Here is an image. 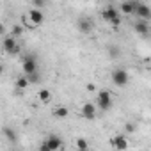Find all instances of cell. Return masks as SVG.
<instances>
[{
	"mask_svg": "<svg viewBox=\"0 0 151 151\" xmlns=\"http://www.w3.org/2000/svg\"><path fill=\"white\" fill-rule=\"evenodd\" d=\"M101 18H103L107 23H110L112 27H119V25H121V14H119V11H117L116 7H112V6H109V7H105V9L101 11Z\"/></svg>",
	"mask_w": 151,
	"mask_h": 151,
	"instance_id": "6da1fadb",
	"label": "cell"
},
{
	"mask_svg": "<svg viewBox=\"0 0 151 151\" xmlns=\"http://www.w3.org/2000/svg\"><path fill=\"white\" fill-rule=\"evenodd\" d=\"M22 66H23V73L25 75H30V73L37 71V59H36V55L25 53L23 59H22Z\"/></svg>",
	"mask_w": 151,
	"mask_h": 151,
	"instance_id": "7a4b0ae2",
	"label": "cell"
},
{
	"mask_svg": "<svg viewBox=\"0 0 151 151\" xmlns=\"http://www.w3.org/2000/svg\"><path fill=\"white\" fill-rule=\"evenodd\" d=\"M128 80H130V77H128V71H126V69L117 68V69L112 71V82H114V86L124 87V86L128 84Z\"/></svg>",
	"mask_w": 151,
	"mask_h": 151,
	"instance_id": "3957f363",
	"label": "cell"
},
{
	"mask_svg": "<svg viewBox=\"0 0 151 151\" xmlns=\"http://www.w3.org/2000/svg\"><path fill=\"white\" fill-rule=\"evenodd\" d=\"M98 107L105 112L112 109V96H110L109 91H100L98 93Z\"/></svg>",
	"mask_w": 151,
	"mask_h": 151,
	"instance_id": "277c9868",
	"label": "cell"
},
{
	"mask_svg": "<svg viewBox=\"0 0 151 151\" xmlns=\"http://www.w3.org/2000/svg\"><path fill=\"white\" fill-rule=\"evenodd\" d=\"M133 14H137L140 20H149L151 18V9H149V6L147 4H142V2H137L135 4V9H133Z\"/></svg>",
	"mask_w": 151,
	"mask_h": 151,
	"instance_id": "5b68a950",
	"label": "cell"
},
{
	"mask_svg": "<svg viewBox=\"0 0 151 151\" xmlns=\"http://www.w3.org/2000/svg\"><path fill=\"white\" fill-rule=\"evenodd\" d=\"M43 20H45V16H43L41 9L34 7V9H30V11H29V23H30L32 27H37V25H41V23H43Z\"/></svg>",
	"mask_w": 151,
	"mask_h": 151,
	"instance_id": "8992f818",
	"label": "cell"
},
{
	"mask_svg": "<svg viewBox=\"0 0 151 151\" xmlns=\"http://www.w3.org/2000/svg\"><path fill=\"white\" fill-rule=\"evenodd\" d=\"M2 46H4V50L7 52V53H18V50H20V46H18V43H16V39H14V36H7V37H4V43H2Z\"/></svg>",
	"mask_w": 151,
	"mask_h": 151,
	"instance_id": "52a82bcc",
	"label": "cell"
},
{
	"mask_svg": "<svg viewBox=\"0 0 151 151\" xmlns=\"http://www.w3.org/2000/svg\"><path fill=\"white\" fill-rule=\"evenodd\" d=\"M93 27H94V23L89 18H80L77 22V29H78L80 34H91L93 32Z\"/></svg>",
	"mask_w": 151,
	"mask_h": 151,
	"instance_id": "ba28073f",
	"label": "cell"
},
{
	"mask_svg": "<svg viewBox=\"0 0 151 151\" xmlns=\"http://www.w3.org/2000/svg\"><path fill=\"white\" fill-rule=\"evenodd\" d=\"M133 30L139 34V36H147L149 34V25L146 20H140V22H135L133 23Z\"/></svg>",
	"mask_w": 151,
	"mask_h": 151,
	"instance_id": "9c48e42d",
	"label": "cell"
},
{
	"mask_svg": "<svg viewBox=\"0 0 151 151\" xmlns=\"http://www.w3.org/2000/svg\"><path fill=\"white\" fill-rule=\"evenodd\" d=\"M82 116L86 117V119H94L96 117V107H94V103H84V107H82Z\"/></svg>",
	"mask_w": 151,
	"mask_h": 151,
	"instance_id": "30bf717a",
	"label": "cell"
},
{
	"mask_svg": "<svg viewBox=\"0 0 151 151\" xmlns=\"http://www.w3.org/2000/svg\"><path fill=\"white\" fill-rule=\"evenodd\" d=\"M46 146H48V149H50V151H55V149L62 147V140H60L57 135H50V137H48V140H46Z\"/></svg>",
	"mask_w": 151,
	"mask_h": 151,
	"instance_id": "8fae6325",
	"label": "cell"
},
{
	"mask_svg": "<svg viewBox=\"0 0 151 151\" xmlns=\"http://www.w3.org/2000/svg\"><path fill=\"white\" fill-rule=\"evenodd\" d=\"M112 146H114L116 149H124V147H128V140H126L123 135H116V137L112 139Z\"/></svg>",
	"mask_w": 151,
	"mask_h": 151,
	"instance_id": "7c38bea8",
	"label": "cell"
},
{
	"mask_svg": "<svg viewBox=\"0 0 151 151\" xmlns=\"http://www.w3.org/2000/svg\"><path fill=\"white\" fill-rule=\"evenodd\" d=\"M135 4H137V0H132V2H123V4H121V11H123V14H133Z\"/></svg>",
	"mask_w": 151,
	"mask_h": 151,
	"instance_id": "4fadbf2b",
	"label": "cell"
},
{
	"mask_svg": "<svg viewBox=\"0 0 151 151\" xmlns=\"http://www.w3.org/2000/svg\"><path fill=\"white\" fill-rule=\"evenodd\" d=\"M37 96H39V100H41L43 103H48V101L52 100V93H50L48 89H41V91L37 93Z\"/></svg>",
	"mask_w": 151,
	"mask_h": 151,
	"instance_id": "5bb4252c",
	"label": "cell"
},
{
	"mask_svg": "<svg viewBox=\"0 0 151 151\" xmlns=\"http://www.w3.org/2000/svg\"><path fill=\"white\" fill-rule=\"evenodd\" d=\"M4 135H6V139H7V140H11V142H16V137H18V135H16V132H14L13 128L6 126V128H4Z\"/></svg>",
	"mask_w": 151,
	"mask_h": 151,
	"instance_id": "9a60e30c",
	"label": "cell"
},
{
	"mask_svg": "<svg viewBox=\"0 0 151 151\" xmlns=\"http://www.w3.org/2000/svg\"><path fill=\"white\" fill-rule=\"evenodd\" d=\"M68 114H69V110H68L66 107H57V109L53 110V116H55V117H68Z\"/></svg>",
	"mask_w": 151,
	"mask_h": 151,
	"instance_id": "2e32d148",
	"label": "cell"
},
{
	"mask_svg": "<svg viewBox=\"0 0 151 151\" xmlns=\"http://www.w3.org/2000/svg\"><path fill=\"white\" fill-rule=\"evenodd\" d=\"M16 87H18V89H27V87H29V80H27V77H20V78H16Z\"/></svg>",
	"mask_w": 151,
	"mask_h": 151,
	"instance_id": "e0dca14e",
	"label": "cell"
},
{
	"mask_svg": "<svg viewBox=\"0 0 151 151\" xmlns=\"http://www.w3.org/2000/svg\"><path fill=\"white\" fill-rule=\"evenodd\" d=\"M25 77H27L29 84H37V82H39V78H41L37 71H34V73H30V75H25Z\"/></svg>",
	"mask_w": 151,
	"mask_h": 151,
	"instance_id": "ac0fdd59",
	"label": "cell"
},
{
	"mask_svg": "<svg viewBox=\"0 0 151 151\" xmlns=\"http://www.w3.org/2000/svg\"><path fill=\"white\" fill-rule=\"evenodd\" d=\"M109 55H110L112 59L119 57V48H117V46H109Z\"/></svg>",
	"mask_w": 151,
	"mask_h": 151,
	"instance_id": "d6986e66",
	"label": "cell"
},
{
	"mask_svg": "<svg viewBox=\"0 0 151 151\" xmlns=\"http://www.w3.org/2000/svg\"><path fill=\"white\" fill-rule=\"evenodd\" d=\"M77 147H78V149H87L89 144H87L86 139H78V140H77Z\"/></svg>",
	"mask_w": 151,
	"mask_h": 151,
	"instance_id": "ffe728a7",
	"label": "cell"
},
{
	"mask_svg": "<svg viewBox=\"0 0 151 151\" xmlns=\"http://www.w3.org/2000/svg\"><path fill=\"white\" fill-rule=\"evenodd\" d=\"M20 34H23V27H22V25H14V27H13V36L16 37V36H20Z\"/></svg>",
	"mask_w": 151,
	"mask_h": 151,
	"instance_id": "44dd1931",
	"label": "cell"
},
{
	"mask_svg": "<svg viewBox=\"0 0 151 151\" xmlns=\"http://www.w3.org/2000/svg\"><path fill=\"white\" fill-rule=\"evenodd\" d=\"M32 4H34V7H37V9H41V7L45 6V0H32Z\"/></svg>",
	"mask_w": 151,
	"mask_h": 151,
	"instance_id": "7402d4cb",
	"label": "cell"
},
{
	"mask_svg": "<svg viewBox=\"0 0 151 151\" xmlns=\"http://www.w3.org/2000/svg\"><path fill=\"white\" fill-rule=\"evenodd\" d=\"M135 124H126V132H135Z\"/></svg>",
	"mask_w": 151,
	"mask_h": 151,
	"instance_id": "603a6c76",
	"label": "cell"
},
{
	"mask_svg": "<svg viewBox=\"0 0 151 151\" xmlns=\"http://www.w3.org/2000/svg\"><path fill=\"white\" fill-rule=\"evenodd\" d=\"M39 151H50V149H48V146H46V142H43V144L39 146Z\"/></svg>",
	"mask_w": 151,
	"mask_h": 151,
	"instance_id": "cb8c5ba5",
	"label": "cell"
},
{
	"mask_svg": "<svg viewBox=\"0 0 151 151\" xmlns=\"http://www.w3.org/2000/svg\"><path fill=\"white\" fill-rule=\"evenodd\" d=\"M87 91H96V86L94 84H87Z\"/></svg>",
	"mask_w": 151,
	"mask_h": 151,
	"instance_id": "d4e9b609",
	"label": "cell"
},
{
	"mask_svg": "<svg viewBox=\"0 0 151 151\" xmlns=\"http://www.w3.org/2000/svg\"><path fill=\"white\" fill-rule=\"evenodd\" d=\"M4 34V27H2V23H0V36Z\"/></svg>",
	"mask_w": 151,
	"mask_h": 151,
	"instance_id": "484cf974",
	"label": "cell"
},
{
	"mask_svg": "<svg viewBox=\"0 0 151 151\" xmlns=\"http://www.w3.org/2000/svg\"><path fill=\"white\" fill-rule=\"evenodd\" d=\"M2 73H4V66H2V64H0V75H2Z\"/></svg>",
	"mask_w": 151,
	"mask_h": 151,
	"instance_id": "4316f807",
	"label": "cell"
}]
</instances>
